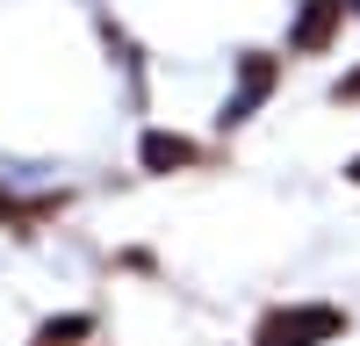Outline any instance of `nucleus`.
<instances>
[{
  "label": "nucleus",
  "mask_w": 360,
  "mask_h": 346,
  "mask_svg": "<svg viewBox=\"0 0 360 346\" xmlns=\"http://www.w3.org/2000/svg\"><path fill=\"white\" fill-rule=\"evenodd\" d=\"M339 332H346V310H332V303H281V310L259 317L252 346H324Z\"/></svg>",
  "instance_id": "1"
},
{
  "label": "nucleus",
  "mask_w": 360,
  "mask_h": 346,
  "mask_svg": "<svg viewBox=\"0 0 360 346\" xmlns=\"http://www.w3.org/2000/svg\"><path fill=\"white\" fill-rule=\"evenodd\" d=\"M346 173H353V181H360V159H353V166H346Z\"/></svg>",
  "instance_id": "8"
},
{
  "label": "nucleus",
  "mask_w": 360,
  "mask_h": 346,
  "mask_svg": "<svg viewBox=\"0 0 360 346\" xmlns=\"http://www.w3.org/2000/svg\"><path fill=\"white\" fill-rule=\"evenodd\" d=\"M266 86H274V58H259V51H252L245 65H238V101L224 108V123H245V115H252V101L266 94Z\"/></svg>",
  "instance_id": "4"
},
{
  "label": "nucleus",
  "mask_w": 360,
  "mask_h": 346,
  "mask_svg": "<svg viewBox=\"0 0 360 346\" xmlns=\"http://www.w3.org/2000/svg\"><path fill=\"white\" fill-rule=\"evenodd\" d=\"M353 8V0H303V15H295V29H288V44L295 51H324L339 37V15Z\"/></svg>",
  "instance_id": "2"
},
{
  "label": "nucleus",
  "mask_w": 360,
  "mask_h": 346,
  "mask_svg": "<svg viewBox=\"0 0 360 346\" xmlns=\"http://www.w3.org/2000/svg\"><path fill=\"white\" fill-rule=\"evenodd\" d=\"M332 101H346V108H353V101H360V72H346V79H339V86H332Z\"/></svg>",
  "instance_id": "6"
},
{
  "label": "nucleus",
  "mask_w": 360,
  "mask_h": 346,
  "mask_svg": "<svg viewBox=\"0 0 360 346\" xmlns=\"http://www.w3.org/2000/svg\"><path fill=\"white\" fill-rule=\"evenodd\" d=\"M0 217H15V202H8V195H0Z\"/></svg>",
  "instance_id": "7"
},
{
  "label": "nucleus",
  "mask_w": 360,
  "mask_h": 346,
  "mask_svg": "<svg viewBox=\"0 0 360 346\" xmlns=\"http://www.w3.org/2000/svg\"><path fill=\"white\" fill-rule=\"evenodd\" d=\"M180 166H202V144L195 137H166V130L144 137V173H180Z\"/></svg>",
  "instance_id": "3"
},
{
  "label": "nucleus",
  "mask_w": 360,
  "mask_h": 346,
  "mask_svg": "<svg viewBox=\"0 0 360 346\" xmlns=\"http://www.w3.org/2000/svg\"><path fill=\"white\" fill-rule=\"evenodd\" d=\"M353 15H360V0H353Z\"/></svg>",
  "instance_id": "9"
},
{
  "label": "nucleus",
  "mask_w": 360,
  "mask_h": 346,
  "mask_svg": "<svg viewBox=\"0 0 360 346\" xmlns=\"http://www.w3.org/2000/svg\"><path fill=\"white\" fill-rule=\"evenodd\" d=\"M86 339H94V317L86 310H65V317H51L37 332V346H86Z\"/></svg>",
  "instance_id": "5"
}]
</instances>
